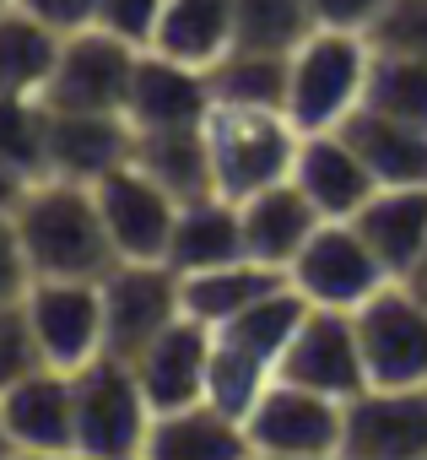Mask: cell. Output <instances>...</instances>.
I'll use <instances>...</instances> for the list:
<instances>
[{"label": "cell", "mask_w": 427, "mask_h": 460, "mask_svg": "<svg viewBox=\"0 0 427 460\" xmlns=\"http://www.w3.org/2000/svg\"><path fill=\"white\" fill-rule=\"evenodd\" d=\"M12 217H17L22 250L33 261V277H87V282H103L119 266L114 239H109V222L98 211V190L82 184V179L39 173Z\"/></svg>", "instance_id": "6da1fadb"}, {"label": "cell", "mask_w": 427, "mask_h": 460, "mask_svg": "<svg viewBox=\"0 0 427 460\" xmlns=\"http://www.w3.org/2000/svg\"><path fill=\"white\" fill-rule=\"evenodd\" d=\"M303 130L287 109H249V103H211L205 114V146H211V179L217 195H255L276 179H292Z\"/></svg>", "instance_id": "7a4b0ae2"}, {"label": "cell", "mask_w": 427, "mask_h": 460, "mask_svg": "<svg viewBox=\"0 0 427 460\" xmlns=\"http://www.w3.org/2000/svg\"><path fill=\"white\" fill-rule=\"evenodd\" d=\"M373 71V44L368 33L352 28H314L292 49V87H287V114L298 130H341L368 93Z\"/></svg>", "instance_id": "3957f363"}, {"label": "cell", "mask_w": 427, "mask_h": 460, "mask_svg": "<svg viewBox=\"0 0 427 460\" xmlns=\"http://www.w3.org/2000/svg\"><path fill=\"white\" fill-rule=\"evenodd\" d=\"M249 449L276 460H330L346 455V401L319 395L298 379H271L260 401L244 411Z\"/></svg>", "instance_id": "277c9868"}, {"label": "cell", "mask_w": 427, "mask_h": 460, "mask_svg": "<svg viewBox=\"0 0 427 460\" xmlns=\"http://www.w3.org/2000/svg\"><path fill=\"white\" fill-rule=\"evenodd\" d=\"M76 374V455H146L152 433V401L135 379V368L114 352H98Z\"/></svg>", "instance_id": "5b68a950"}, {"label": "cell", "mask_w": 427, "mask_h": 460, "mask_svg": "<svg viewBox=\"0 0 427 460\" xmlns=\"http://www.w3.org/2000/svg\"><path fill=\"white\" fill-rule=\"evenodd\" d=\"M141 44L109 33V28H76L60 39V60L49 71L44 103L49 109H76V114H125L130 82H135Z\"/></svg>", "instance_id": "8992f818"}, {"label": "cell", "mask_w": 427, "mask_h": 460, "mask_svg": "<svg viewBox=\"0 0 427 460\" xmlns=\"http://www.w3.org/2000/svg\"><path fill=\"white\" fill-rule=\"evenodd\" d=\"M368 385H427V298L411 282H384L362 309H352Z\"/></svg>", "instance_id": "52a82bcc"}, {"label": "cell", "mask_w": 427, "mask_h": 460, "mask_svg": "<svg viewBox=\"0 0 427 460\" xmlns=\"http://www.w3.org/2000/svg\"><path fill=\"white\" fill-rule=\"evenodd\" d=\"M287 277L314 309H362L384 282H395L389 266L373 255V244L357 234L352 217L346 222H319Z\"/></svg>", "instance_id": "ba28073f"}, {"label": "cell", "mask_w": 427, "mask_h": 460, "mask_svg": "<svg viewBox=\"0 0 427 460\" xmlns=\"http://www.w3.org/2000/svg\"><path fill=\"white\" fill-rule=\"evenodd\" d=\"M184 314V282L168 261H119L103 277V352L135 358Z\"/></svg>", "instance_id": "9c48e42d"}, {"label": "cell", "mask_w": 427, "mask_h": 460, "mask_svg": "<svg viewBox=\"0 0 427 460\" xmlns=\"http://www.w3.org/2000/svg\"><path fill=\"white\" fill-rule=\"evenodd\" d=\"M49 368H82L103 352V282L87 277H33L22 293Z\"/></svg>", "instance_id": "30bf717a"}, {"label": "cell", "mask_w": 427, "mask_h": 460, "mask_svg": "<svg viewBox=\"0 0 427 460\" xmlns=\"http://www.w3.org/2000/svg\"><path fill=\"white\" fill-rule=\"evenodd\" d=\"M98 211L109 222V239L119 261H168V239L179 222V200L135 163L103 173L98 184Z\"/></svg>", "instance_id": "8fae6325"}, {"label": "cell", "mask_w": 427, "mask_h": 460, "mask_svg": "<svg viewBox=\"0 0 427 460\" xmlns=\"http://www.w3.org/2000/svg\"><path fill=\"white\" fill-rule=\"evenodd\" d=\"M282 379H298L319 395L352 401L368 390V363H362V341H357V320L352 309H309V320L298 325L292 347L282 352Z\"/></svg>", "instance_id": "7c38bea8"}, {"label": "cell", "mask_w": 427, "mask_h": 460, "mask_svg": "<svg viewBox=\"0 0 427 460\" xmlns=\"http://www.w3.org/2000/svg\"><path fill=\"white\" fill-rule=\"evenodd\" d=\"M346 455L422 460L427 455V385H368L346 401Z\"/></svg>", "instance_id": "4fadbf2b"}, {"label": "cell", "mask_w": 427, "mask_h": 460, "mask_svg": "<svg viewBox=\"0 0 427 460\" xmlns=\"http://www.w3.org/2000/svg\"><path fill=\"white\" fill-rule=\"evenodd\" d=\"M17 455H76V374L71 368H33L12 390H0Z\"/></svg>", "instance_id": "5bb4252c"}, {"label": "cell", "mask_w": 427, "mask_h": 460, "mask_svg": "<svg viewBox=\"0 0 427 460\" xmlns=\"http://www.w3.org/2000/svg\"><path fill=\"white\" fill-rule=\"evenodd\" d=\"M211 347H217V331L200 325L195 314H179L162 336H152L130 368L152 401V411H179L205 401V374H211Z\"/></svg>", "instance_id": "9a60e30c"}, {"label": "cell", "mask_w": 427, "mask_h": 460, "mask_svg": "<svg viewBox=\"0 0 427 460\" xmlns=\"http://www.w3.org/2000/svg\"><path fill=\"white\" fill-rule=\"evenodd\" d=\"M49 109V103H44ZM135 157V125L125 114H76V109H49L44 125V173L98 184L103 173L125 168Z\"/></svg>", "instance_id": "2e32d148"}, {"label": "cell", "mask_w": 427, "mask_h": 460, "mask_svg": "<svg viewBox=\"0 0 427 460\" xmlns=\"http://www.w3.org/2000/svg\"><path fill=\"white\" fill-rule=\"evenodd\" d=\"M211 103V71L205 66H184L173 55H157V49H141L135 60V82H130V98H125V119L135 130H179V125H205Z\"/></svg>", "instance_id": "e0dca14e"}, {"label": "cell", "mask_w": 427, "mask_h": 460, "mask_svg": "<svg viewBox=\"0 0 427 460\" xmlns=\"http://www.w3.org/2000/svg\"><path fill=\"white\" fill-rule=\"evenodd\" d=\"M292 184L319 206L325 222L357 217L362 200L379 190V179L368 173V163L357 157V146L346 141V130H303L298 163H292Z\"/></svg>", "instance_id": "ac0fdd59"}, {"label": "cell", "mask_w": 427, "mask_h": 460, "mask_svg": "<svg viewBox=\"0 0 427 460\" xmlns=\"http://www.w3.org/2000/svg\"><path fill=\"white\" fill-rule=\"evenodd\" d=\"M239 211H244V250H249L255 261L276 266V271H292V261H298L303 244L314 239V227L325 222L319 206H314L292 179H276V184L244 195Z\"/></svg>", "instance_id": "d6986e66"}, {"label": "cell", "mask_w": 427, "mask_h": 460, "mask_svg": "<svg viewBox=\"0 0 427 460\" xmlns=\"http://www.w3.org/2000/svg\"><path fill=\"white\" fill-rule=\"evenodd\" d=\"M352 222L389 277H405L427 250V184H379Z\"/></svg>", "instance_id": "ffe728a7"}, {"label": "cell", "mask_w": 427, "mask_h": 460, "mask_svg": "<svg viewBox=\"0 0 427 460\" xmlns=\"http://www.w3.org/2000/svg\"><path fill=\"white\" fill-rule=\"evenodd\" d=\"M239 255H249V250H244V211L233 195H200V200L179 206L173 239H168V266L179 277L228 266Z\"/></svg>", "instance_id": "44dd1931"}, {"label": "cell", "mask_w": 427, "mask_h": 460, "mask_svg": "<svg viewBox=\"0 0 427 460\" xmlns=\"http://www.w3.org/2000/svg\"><path fill=\"white\" fill-rule=\"evenodd\" d=\"M146 455H162V460H239V455H255V449H249L244 417L211 406V401H195V406L152 417Z\"/></svg>", "instance_id": "7402d4cb"}, {"label": "cell", "mask_w": 427, "mask_h": 460, "mask_svg": "<svg viewBox=\"0 0 427 460\" xmlns=\"http://www.w3.org/2000/svg\"><path fill=\"white\" fill-rule=\"evenodd\" d=\"M179 282H184V314H195V320L211 325V331H222L228 320H239L249 304H260L266 293L287 288L292 277L276 271V266H266V261H255V255H239V261H228V266L189 271V277H179Z\"/></svg>", "instance_id": "603a6c76"}, {"label": "cell", "mask_w": 427, "mask_h": 460, "mask_svg": "<svg viewBox=\"0 0 427 460\" xmlns=\"http://www.w3.org/2000/svg\"><path fill=\"white\" fill-rule=\"evenodd\" d=\"M146 49L211 71L233 49V0H162V17Z\"/></svg>", "instance_id": "cb8c5ba5"}, {"label": "cell", "mask_w": 427, "mask_h": 460, "mask_svg": "<svg viewBox=\"0 0 427 460\" xmlns=\"http://www.w3.org/2000/svg\"><path fill=\"white\" fill-rule=\"evenodd\" d=\"M341 130L379 184H427V130L422 125L389 119V114L362 103Z\"/></svg>", "instance_id": "d4e9b609"}, {"label": "cell", "mask_w": 427, "mask_h": 460, "mask_svg": "<svg viewBox=\"0 0 427 460\" xmlns=\"http://www.w3.org/2000/svg\"><path fill=\"white\" fill-rule=\"evenodd\" d=\"M135 168H146L179 206L217 195L211 179V146H205V125H179V130H135Z\"/></svg>", "instance_id": "484cf974"}, {"label": "cell", "mask_w": 427, "mask_h": 460, "mask_svg": "<svg viewBox=\"0 0 427 460\" xmlns=\"http://www.w3.org/2000/svg\"><path fill=\"white\" fill-rule=\"evenodd\" d=\"M60 39L65 33L39 22L28 6H6V12H0V93L44 98L49 71L60 60Z\"/></svg>", "instance_id": "4316f807"}, {"label": "cell", "mask_w": 427, "mask_h": 460, "mask_svg": "<svg viewBox=\"0 0 427 460\" xmlns=\"http://www.w3.org/2000/svg\"><path fill=\"white\" fill-rule=\"evenodd\" d=\"M287 87H292V55L287 49L233 44L217 66H211V93H217V103L287 109Z\"/></svg>", "instance_id": "83f0119b"}, {"label": "cell", "mask_w": 427, "mask_h": 460, "mask_svg": "<svg viewBox=\"0 0 427 460\" xmlns=\"http://www.w3.org/2000/svg\"><path fill=\"white\" fill-rule=\"evenodd\" d=\"M309 309H314V304L287 282V288L266 293L260 304H249L239 320H228L217 336H222V341H233V347H244L249 358H260V363L282 368V352L292 347V336H298V325L309 320Z\"/></svg>", "instance_id": "f1b7e54d"}, {"label": "cell", "mask_w": 427, "mask_h": 460, "mask_svg": "<svg viewBox=\"0 0 427 460\" xmlns=\"http://www.w3.org/2000/svg\"><path fill=\"white\" fill-rule=\"evenodd\" d=\"M362 103L379 109V114H389V119H405V125L427 130V60L373 49V71H368Z\"/></svg>", "instance_id": "f546056e"}, {"label": "cell", "mask_w": 427, "mask_h": 460, "mask_svg": "<svg viewBox=\"0 0 427 460\" xmlns=\"http://www.w3.org/2000/svg\"><path fill=\"white\" fill-rule=\"evenodd\" d=\"M309 0H233V44L249 49H298L314 33Z\"/></svg>", "instance_id": "4dcf8cb0"}, {"label": "cell", "mask_w": 427, "mask_h": 460, "mask_svg": "<svg viewBox=\"0 0 427 460\" xmlns=\"http://www.w3.org/2000/svg\"><path fill=\"white\" fill-rule=\"evenodd\" d=\"M271 379H276L271 363H260L244 347H233V341L217 336V347H211V374H205V401L222 406V411H233V417H244Z\"/></svg>", "instance_id": "1f68e13d"}, {"label": "cell", "mask_w": 427, "mask_h": 460, "mask_svg": "<svg viewBox=\"0 0 427 460\" xmlns=\"http://www.w3.org/2000/svg\"><path fill=\"white\" fill-rule=\"evenodd\" d=\"M44 125H49L44 98L0 93V163H12V168L39 179L44 173Z\"/></svg>", "instance_id": "d6a6232c"}, {"label": "cell", "mask_w": 427, "mask_h": 460, "mask_svg": "<svg viewBox=\"0 0 427 460\" xmlns=\"http://www.w3.org/2000/svg\"><path fill=\"white\" fill-rule=\"evenodd\" d=\"M33 368H44V347L28 320V304L12 298V304H0V390H12Z\"/></svg>", "instance_id": "836d02e7"}, {"label": "cell", "mask_w": 427, "mask_h": 460, "mask_svg": "<svg viewBox=\"0 0 427 460\" xmlns=\"http://www.w3.org/2000/svg\"><path fill=\"white\" fill-rule=\"evenodd\" d=\"M368 44L384 55L427 60V0H389L379 12V22L368 28Z\"/></svg>", "instance_id": "e575fe53"}, {"label": "cell", "mask_w": 427, "mask_h": 460, "mask_svg": "<svg viewBox=\"0 0 427 460\" xmlns=\"http://www.w3.org/2000/svg\"><path fill=\"white\" fill-rule=\"evenodd\" d=\"M162 17V0H98V28L130 39V44H152V28Z\"/></svg>", "instance_id": "d590c367"}, {"label": "cell", "mask_w": 427, "mask_h": 460, "mask_svg": "<svg viewBox=\"0 0 427 460\" xmlns=\"http://www.w3.org/2000/svg\"><path fill=\"white\" fill-rule=\"evenodd\" d=\"M33 288V261L22 250V234H17V217H0V304H12Z\"/></svg>", "instance_id": "8d00e7d4"}, {"label": "cell", "mask_w": 427, "mask_h": 460, "mask_svg": "<svg viewBox=\"0 0 427 460\" xmlns=\"http://www.w3.org/2000/svg\"><path fill=\"white\" fill-rule=\"evenodd\" d=\"M384 6L389 0H309V12H314L319 28H352V33H368Z\"/></svg>", "instance_id": "74e56055"}, {"label": "cell", "mask_w": 427, "mask_h": 460, "mask_svg": "<svg viewBox=\"0 0 427 460\" xmlns=\"http://www.w3.org/2000/svg\"><path fill=\"white\" fill-rule=\"evenodd\" d=\"M17 6H28L55 33H76V28H92L98 22V0H17Z\"/></svg>", "instance_id": "f35d334b"}, {"label": "cell", "mask_w": 427, "mask_h": 460, "mask_svg": "<svg viewBox=\"0 0 427 460\" xmlns=\"http://www.w3.org/2000/svg\"><path fill=\"white\" fill-rule=\"evenodd\" d=\"M28 184H33V173H22V168H12V163H0V217H12V211L22 206Z\"/></svg>", "instance_id": "ab89813d"}, {"label": "cell", "mask_w": 427, "mask_h": 460, "mask_svg": "<svg viewBox=\"0 0 427 460\" xmlns=\"http://www.w3.org/2000/svg\"><path fill=\"white\" fill-rule=\"evenodd\" d=\"M400 282H411V288H416V293L427 298V250H422V261H416V266H411V271H405Z\"/></svg>", "instance_id": "60d3db41"}, {"label": "cell", "mask_w": 427, "mask_h": 460, "mask_svg": "<svg viewBox=\"0 0 427 460\" xmlns=\"http://www.w3.org/2000/svg\"><path fill=\"white\" fill-rule=\"evenodd\" d=\"M0 455H17L12 449V433H6V417H0Z\"/></svg>", "instance_id": "b9f144b4"}, {"label": "cell", "mask_w": 427, "mask_h": 460, "mask_svg": "<svg viewBox=\"0 0 427 460\" xmlns=\"http://www.w3.org/2000/svg\"><path fill=\"white\" fill-rule=\"evenodd\" d=\"M6 6H17V0H0V12H6Z\"/></svg>", "instance_id": "7bdbcfd3"}]
</instances>
